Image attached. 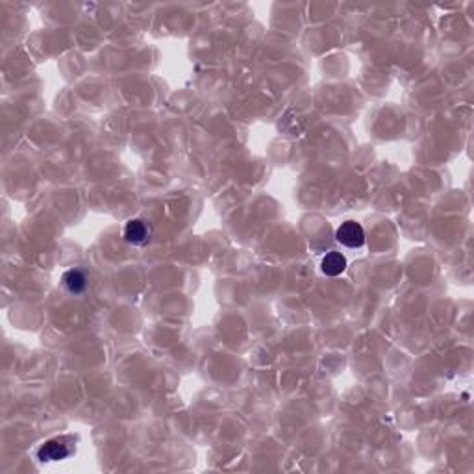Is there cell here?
<instances>
[{
    "label": "cell",
    "instance_id": "obj_3",
    "mask_svg": "<svg viewBox=\"0 0 474 474\" xmlns=\"http://www.w3.org/2000/svg\"><path fill=\"white\" fill-rule=\"evenodd\" d=\"M124 239L134 247H143L150 241V226L141 219L128 221L124 226Z\"/></svg>",
    "mask_w": 474,
    "mask_h": 474
},
{
    "label": "cell",
    "instance_id": "obj_4",
    "mask_svg": "<svg viewBox=\"0 0 474 474\" xmlns=\"http://www.w3.org/2000/svg\"><path fill=\"white\" fill-rule=\"evenodd\" d=\"M321 269L326 276H337V274H341L347 269V260L341 252H330V254L322 258Z\"/></svg>",
    "mask_w": 474,
    "mask_h": 474
},
{
    "label": "cell",
    "instance_id": "obj_1",
    "mask_svg": "<svg viewBox=\"0 0 474 474\" xmlns=\"http://www.w3.org/2000/svg\"><path fill=\"white\" fill-rule=\"evenodd\" d=\"M74 452V447L71 444L67 438H58V439H50L47 443H43L39 449H37V460L43 463H50V462H61L65 460Z\"/></svg>",
    "mask_w": 474,
    "mask_h": 474
},
{
    "label": "cell",
    "instance_id": "obj_5",
    "mask_svg": "<svg viewBox=\"0 0 474 474\" xmlns=\"http://www.w3.org/2000/svg\"><path fill=\"white\" fill-rule=\"evenodd\" d=\"M63 286H65V289H67L69 293L80 295V293H84L85 287H87V278H85V274L82 273L80 269H71V271H67V273L63 274Z\"/></svg>",
    "mask_w": 474,
    "mask_h": 474
},
{
    "label": "cell",
    "instance_id": "obj_2",
    "mask_svg": "<svg viewBox=\"0 0 474 474\" xmlns=\"http://www.w3.org/2000/svg\"><path fill=\"white\" fill-rule=\"evenodd\" d=\"M335 239L339 241L343 247H348V249H358L365 243V232L361 228V225L354 223V221H347L337 228L335 232Z\"/></svg>",
    "mask_w": 474,
    "mask_h": 474
}]
</instances>
